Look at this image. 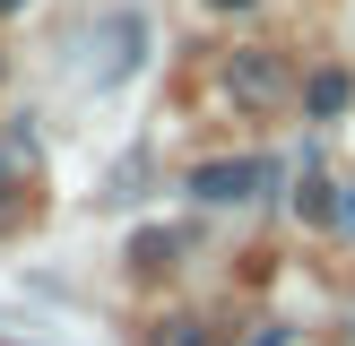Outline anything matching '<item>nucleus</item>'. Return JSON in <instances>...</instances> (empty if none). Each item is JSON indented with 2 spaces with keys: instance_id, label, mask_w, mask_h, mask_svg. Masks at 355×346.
Wrapping results in <instances>:
<instances>
[{
  "instance_id": "1",
  "label": "nucleus",
  "mask_w": 355,
  "mask_h": 346,
  "mask_svg": "<svg viewBox=\"0 0 355 346\" xmlns=\"http://www.w3.org/2000/svg\"><path fill=\"white\" fill-rule=\"evenodd\" d=\"M225 95H234L243 113H277V104L295 95V69L277 61L269 44H243V52H225Z\"/></svg>"
},
{
  "instance_id": "2",
  "label": "nucleus",
  "mask_w": 355,
  "mask_h": 346,
  "mask_svg": "<svg viewBox=\"0 0 355 346\" xmlns=\"http://www.w3.org/2000/svg\"><path fill=\"white\" fill-rule=\"evenodd\" d=\"M269 182H277L269 156H208V165L191 173V199H208V208H243V199H260Z\"/></svg>"
},
{
  "instance_id": "3",
  "label": "nucleus",
  "mask_w": 355,
  "mask_h": 346,
  "mask_svg": "<svg viewBox=\"0 0 355 346\" xmlns=\"http://www.w3.org/2000/svg\"><path fill=\"white\" fill-rule=\"evenodd\" d=\"M347 95H355V86H347V69H312V78H304V104H312V113H347Z\"/></svg>"
},
{
  "instance_id": "4",
  "label": "nucleus",
  "mask_w": 355,
  "mask_h": 346,
  "mask_svg": "<svg viewBox=\"0 0 355 346\" xmlns=\"http://www.w3.org/2000/svg\"><path fill=\"white\" fill-rule=\"evenodd\" d=\"M295 208H304L312 225H338V190H329L321 173H304V190H295Z\"/></svg>"
},
{
  "instance_id": "5",
  "label": "nucleus",
  "mask_w": 355,
  "mask_h": 346,
  "mask_svg": "<svg viewBox=\"0 0 355 346\" xmlns=\"http://www.w3.org/2000/svg\"><path fill=\"white\" fill-rule=\"evenodd\" d=\"M173 251H182V234H139L130 242V268H173Z\"/></svg>"
},
{
  "instance_id": "6",
  "label": "nucleus",
  "mask_w": 355,
  "mask_h": 346,
  "mask_svg": "<svg viewBox=\"0 0 355 346\" xmlns=\"http://www.w3.org/2000/svg\"><path fill=\"white\" fill-rule=\"evenodd\" d=\"M26 208V182H17V147H0V225Z\"/></svg>"
},
{
  "instance_id": "7",
  "label": "nucleus",
  "mask_w": 355,
  "mask_h": 346,
  "mask_svg": "<svg viewBox=\"0 0 355 346\" xmlns=\"http://www.w3.org/2000/svg\"><path fill=\"white\" fill-rule=\"evenodd\" d=\"M148 346H208V329L173 311V320H156V329H148Z\"/></svg>"
},
{
  "instance_id": "8",
  "label": "nucleus",
  "mask_w": 355,
  "mask_h": 346,
  "mask_svg": "<svg viewBox=\"0 0 355 346\" xmlns=\"http://www.w3.org/2000/svg\"><path fill=\"white\" fill-rule=\"evenodd\" d=\"M338 225H347V234H355V199H338Z\"/></svg>"
},
{
  "instance_id": "9",
  "label": "nucleus",
  "mask_w": 355,
  "mask_h": 346,
  "mask_svg": "<svg viewBox=\"0 0 355 346\" xmlns=\"http://www.w3.org/2000/svg\"><path fill=\"white\" fill-rule=\"evenodd\" d=\"M208 9H252V0H208Z\"/></svg>"
},
{
  "instance_id": "10",
  "label": "nucleus",
  "mask_w": 355,
  "mask_h": 346,
  "mask_svg": "<svg viewBox=\"0 0 355 346\" xmlns=\"http://www.w3.org/2000/svg\"><path fill=\"white\" fill-rule=\"evenodd\" d=\"M9 9H26V0H0V17H9Z\"/></svg>"
},
{
  "instance_id": "11",
  "label": "nucleus",
  "mask_w": 355,
  "mask_h": 346,
  "mask_svg": "<svg viewBox=\"0 0 355 346\" xmlns=\"http://www.w3.org/2000/svg\"><path fill=\"white\" fill-rule=\"evenodd\" d=\"M0 86H9V52H0Z\"/></svg>"
}]
</instances>
